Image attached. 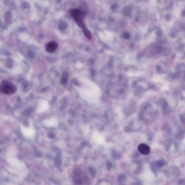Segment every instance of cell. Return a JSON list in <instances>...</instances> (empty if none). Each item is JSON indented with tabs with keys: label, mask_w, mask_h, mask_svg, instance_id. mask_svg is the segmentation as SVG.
Segmentation results:
<instances>
[{
	"label": "cell",
	"mask_w": 185,
	"mask_h": 185,
	"mask_svg": "<svg viewBox=\"0 0 185 185\" xmlns=\"http://www.w3.org/2000/svg\"><path fill=\"white\" fill-rule=\"evenodd\" d=\"M0 88L1 92L5 94H13L17 90L16 87L15 85L7 81H2Z\"/></svg>",
	"instance_id": "6da1fadb"
},
{
	"label": "cell",
	"mask_w": 185,
	"mask_h": 185,
	"mask_svg": "<svg viewBox=\"0 0 185 185\" xmlns=\"http://www.w3.org/2000/svg\"><path fill=\"white\" fill-rule=\"evenodd\" d=\"M70 12L72 17L78 24L83 22L86 16L85 12L79 8L70 9Z\"/></svg>",
	"instance_id": "7a4b0ae2"
},
{
	"label": "cell",
	"mask_w": 185,
	"mask_h": 185,
	"mask_svg": "<svg viewBox=\"0 0 185 185\" xmlns=\"http://www.w3.org/2000/svg\"><path fill=\"white\" fill-rule=\"evenodd\" d=\"M138 148L139 152L144 155H148L150 152L149 147L145 144H140L138 146Z\"/></svg>",
	"instance_id": "277c9868"
},
{
	"label": "cell",
	"mask_w": 185,
	"mask_h": 185,
	"mask_svg": "<svg viewBox=\"0 0 185 185\" xmlns=\"http://www.w3.org/2000/svg\"><path fill=\"white\" fill-rule=\"evenodd\" d=\"M58 46V43L56 42H50L46 45V50L49 53H54L57 49Z\"/></svg>",
	"instance_id": "3957f363"
}]
</instances>
